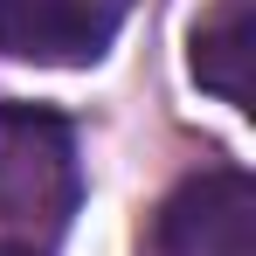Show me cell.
Wrapping results in <instances>:
<instances>
[{"label": "cell", "mask_w": 256, "mask_h": 256, "mask_svg": "<svg viewBox=\"0 0 256 256\" xmlns=\"http://www.w3.org/2000/svg\"><path fill=\"white\" fill-rule=\"evenodd\" d=\"M84 201L76 166V132L56 111L35 104H0V222L56 236Z\"/></svg>", "instance_id": "6da1fadb"}, {"label": "cell", "mask_w": 256, "mask_h": 256, "mask_svg": "<svg viewBox=\"0 0 256 256\" xmlns=\"http://www.w3.org/2000/svg\"><path fill=\"white\" fill-rule=\"evenodd\" d=\"M152 256H256V180L214 166L160 208Z\"/></svg>", "instance_id": "7a4b0ae2"}, {"label": "cell", "mask_w": 256, "mask_h": 256, "mask_svg": "<svg viewBox=\"0 0 256 256\" xmlns=\"http://www.w3.org/2000/svg\"><path fill=\"white\" fill-rule=\"evenodd\" d=\"M132 0H0V48L48 70H84L118 42Z\"/></svg>", "instance_id": "3957f363"}, {"label": "cell", "mask_w": 256, "mask_h": 256, "mask_svg": "<svg viewBox=\"0 0 256 256\" xmlns=\"http://www.w3.org/2000/svg\"><path fill=\"white\" fill-rule=\"evenodd\" d=\"M250 56H256V0H214L194 28V76L222 104L250 111Z\"/></svg>", "instance_id": "277c9868"}, {"label": "cell", "mask_w": 256, "mask_h": 256, "mask_svg": "<svg viewBox=\"0 0 256 256\" xmlns=\"http://www.w3.org/2000/svg\"><path fill=\"white\" fill-rule=\"evenodd\" d=\"M0 256H42V250H28V242H0Z\"/></svg>", "instance_id": "5b68a950"}]
</instances>
